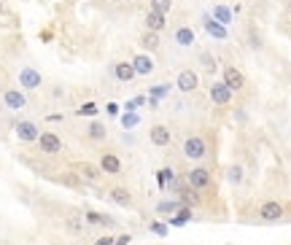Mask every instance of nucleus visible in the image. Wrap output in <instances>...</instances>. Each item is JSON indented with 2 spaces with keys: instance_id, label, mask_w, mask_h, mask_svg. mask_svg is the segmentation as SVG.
I'll use <instances>...</instances> for the list:
<instances>
[{
  "instance_id": "nucleus-12",
  "label": "nucleus",
  "mask_w": 291,
  "mask_h": 245,
  "mask_svg": "<svg viewBox=\"0 0 291 245\" xmlns=\"http://www.w3.org/2000/svg\"><path fill=\"white\" fill-rule=\"evenodd\" d=\"M3 103H5V108H11V111H22L24 105H27V97H24L19 89H8L3 95Z\"/></svg>"
},
{
  "instance_id": "nucleus-22",
  "label": "nucleus",
  "mask_w": 291,
  "mask_h": 245,
  "mask_svg": "<svg viewBox=\"0 0 291 245\" xmlns=\"http://www.w3.org/2000/svg\"><path fill=\"white\" fill-rule=\"evenodd\" d=\"M87 224H103V227H114V218H108L105 213H97V210H89V213H87Z\"/></svg>"
},
{
  "instance_id": "nucleus-25",
  "label": "nucleus",
  "mask_w": 291,
  "mask_h": 245,
  "mask_svg": "<svg viewBox=\"0 0 291 245\" xmlns=\"http://www.w3.org/2000/svg\"><path fill=\"white\" fill-rule=\"evenodd\" d=\"M151 3V11H156V14H170V8H173V0H148Z\"/></svg>"
},
{
  "instance_id": "nucleus-3",
  "label": "nucleus",
  "mask_w": 291,
  "mask_h": 245,
  "mask_svg": "<svg viewBox=\"0 0 291 245\" xmlns=\"http://www.w3.org/2000/svg\"><path fill=\"white\" fill-rule=\"evenodd\" d=\"M38 148H41L43 154H59V151H62V140H59L54 132H41V135H38Z\"/></svg>"
},
{
  "instance_id": "nucleus-21",
  "label": "nucleus",
  "mask_w": 291,
  "mask_h": 245,
  "mask_svg": "<svg viewBox=\"0 0 291 245\" xmlns=\"http://www.w3.org/2000/svg\"><path fill=\"white\" fill-rule=\"evenodd\" d=\"M87 135L92 137V140H103V137L108 135V129H105V124H100V122H92L87 127Z\"/></svg>"
},
{
  "instance_id": "nucleus-4",
  "label": "nucleus",
  "mask_w": 291,
  "mask_h": 245,
  "mask_svg": "<svg viewBox=\"0 0 291 245\" xmlns=\"http://www.w3.org/2000/svg\"><path fill=\"white\" fill-rule=\"evenodd\" d=\"M14 132H16V137L22 143H35L38 140V127H35V122H16L14 124Z\"/></svg>"
},
{
  "instance_id": "nucleus-38",
  "label": "nucleus",
  "mask_w": 291,
  "mask_h": 245,
  "mask_svg": "<svg viewBox=\"0 0 291 245\" xmlns=\"http://www.w3.org/2000/svg\"><path fill=\"white\" fill-rule=\"evenodd\" d=\"M0 16H5V5H3V0H0Z\"/></svg>"
},
{
  "instance_id": "nucleus-14",
  "label": "nucleus",
  "mask_w": 291,
  "mask_h": 245,
  "mask_svg": "<svg viewBox=\"0 0 291 245\" xmlns=\"http://www.w3.org/2000/svg\"><path fill=\"white\" fill-rule=\"evenodd\" d=\"M202 27H205V32H208V35L218 38V41H224V38H227V27H224L221 22H216L213 16H205V19H202Z\"/></svg>"
},
{
  "instance_id": "nucleus-34",
  "label": "nucleus",
  "mask_w": 291,
  "mask_h": 245,
  "mask_svg": "<svg viewBox=\"0 0 291 245\" xmlns=\"http://www.w3.org/2000/svg\"><path fill=\"white\" fill-rule=\"evenodd\" d=\"M202 65H205V70H216V62L210 54H202Z\"/></svg>"
},
{
  "instance_id": "nucleus-35",
  "label": "nucleus",
  "mask_w": 291,
  "mask_h": 245,
  "mask_svg": "<svg viewBox=\"0 0 291 245\" xmlns=\"http://www.w3.org/2000/svg\"><path fill=\"white\" fill-rule=\"evenodd\" d=\"M105 114H108V116H119V105L116 103H108V105H105Z\"/></svg>"
},
{
  "instance_id": "nucleus-18",
  "label": "nucleus",
  "mask_w": 291,
  "mask_h": 245,
  "mask_svg": "<svg viewBox=\"0 0 291 245\" xmlns=\"http://www.w3.org/2000/svg\"><path fill=\"white\" fill-rule=\"evenodd\" d=\"M111 200H114L116 205H122V208H130L132 197H130V191H127V189L116 186V189H111Z\"/></svg>"
},
{
  "instance_id": "nucleus-15",
  "label": "nucleus",
  "mask_w": 291,
  "mask_h": 245,
  "mask_svg": "<svg viewBox=\"0 0 291 245\" xmlns=\"http://www.w3.org/2000/svg\"><path fill=\"white\" fill-rule=\"evenodd\" d=\"M132 68H135V76H151L154 73V62H151L148 54H138L132 59Z\"/></svg>"
},
{
  "instance_id": "nucleus-16",
  "label": "nucleus",
  "mask_w": 291,
  "mask_h": 245,
  "mask_svg": "<svg viewBox=\"0 0 291 245\" xmlns=\"http://www.w3.org/2000/svg\"><path fill=\"white\" fill-rule=\"evenodd\" d=\"M114 76L119 81H132L135 78V68H132V62H116L114 65Z\"/></svg>"
},
{
  "instance_id": "nucleus-11",
  "label": "nucleus",
  "mask_w": 291,
  "mask_h": 245,
  "mask_svg": "<svg viewBox=\"0 0 291 245\" xmlns=\"http://www.w3.org/2000/svg\"><path fill=\"white\" fill-rule=\"evenodd\" d=\"M100 173L119 175V173H122V159H119L116 154H103L100 156Z\"/></svg>"
},
{
  "instance_id": "nucleus-13",
  "label": "nucleus",
  "mask_w": 291,
  "mask_h": 245,
  "mask_svg": "<svg viewBox=\"0 0 291 245\" xmlns=\"http://www.w3.org/2000/svg\"><path fill=\"white\" fill-rule=\"evenodd\" d=\"M259 216L264 221H278V218H283V205L281 202H264L259 208Z\"/></svg>"
},
{
  "instance_id": "nucleus-26",
  "label": "nucleus",
  "mask_w": 291,
  "mask_h": 245,
  "mask_svg": "<svg viewBox=\"0 0 291 245\" xmlns=\"http://www.w3.org/2000/svg\"><path fill=\"white\" fill-rule=\"evenodd\" d=\"M141 124V116L135 114V111H124V116H122V127L124 129H132V127H138Z\"/></svg>"
},
{
  "instance_id": "nucleus-2",
  "label": "nucleus",
  "mask_w": 291,
  "mask_h": 245,
  "mask_svg": "<svg viewBox=\"0 0 291 245\" xmlns=\"http://www.w3.org/2000/svg\"><path fill=\"white\" fill-rule=\"evenodd\" d=\"M186 181H189V186L194 189V191L208 189V186H210V173H208V167H194V170H189Z\"/></svg>"
},
{
  "instance_id": "nucleus-20",
  "label": "nucleus",
  "mask_w": 291,
  "mask_h": 245,
  "mask_svg": "<svg viewBox=\"0 0 291 245\" xmlns=\"http://www.w3.org/2000/svg\"><path fill=\"white\" fill-rule=\"evenodd\" d=\"M186 221H191V208L189 205H181V208H178V216L170 218V227H181V224H186Z\"/></svg>"
},
{
  "instance_id": "nucleus-31",
  "label": "nucleus",
  "mask_w": 291,
  "mask_h": 245,
  "mask_svg": "<svg viewBox=\"0 0 291 245\" xmlns=\"http://www.w3.org/2000/svg\"><path fill=\"white\" fill-rule=\"evenodd\" d=\"M146 103H148V100H146V97H143V95H138V97H132V100H130V103H124V105H122V108H124V111H138V108H143V105H146Z\"/></svg>"
},
{
  "instance_id": "nucleus-10",
  "label": "nucleus",
  "mask_w": 291,
  "mask_h": 245,
  "mask_svg": "<svg viewBox=\"0 0 291 245\" xmlns=\"http://www.w3.org/2000/svg\"><path fill=\"white\" fill-rule=\"evenodd\" d=\"M143 24L148 32H162L164 27H167V16L164 14H156V11H148V14L143 16Z\"/></svg>"
},
{
  "instance_id": "nucleus-9",
  "label": "nucleus",
  "mask_w": 291,
  "mask_h": 245,
  "mask_svg": "<svg viewBox=\"0 0 291 245\" xmlns=\"http://www.w3.org/2000/svg\"><path fill=\"white\" fill-rule=\"evenodd\" d=\"M148 137H151V143L159 145V148H167L170 140H173V137H170V129L164 127V124H154V127L148 129Z\"/></svg>"
},
{
  "instance_id": "nucleus-6",
  "label": "nucleus",
  "mask_w": 291,
  "mask_h": 245,
  "mask_svg": "<svg viewBox=\"0 0 291 245\" xmlns=\"http://www.w3.org/2000/svg\"><path fill=\"white\" fill-rule=\"evenodd\" d=\"M175 87L183 92V95H189V92H194L197 87H200V78H197L194 70H181L175 78Z\"/></svg>"
},
{
  "instance_id": "nucleus-19",
  "label": "nucleus",
  "mask_w": 291,
  "mask_h": 245,
  "mask_svg": "<svg viewBox=\"0 0 291 245\" xmlns=\"http://www.w3.org/2000/svg\"><path fill=\"white\" fill-rule=\"evenodd\" d=\"M178 208H181V202H175V200H162V202H156V213H159V216L178 213Z\"/></svg>"
},
{
  "instance_id": "nucleus-17",
  "label": "nucleus",
  "mask_w": 291,
  "mask_h": 245,
  "mask_svg": "<svg viewBox=\"0 0 291 245\" xmlns=\"http://www.w3.org/2000/svg\"><path fill=\"white\" fill-rule=\"evenodd\" d=\"M175 43L183 46V49H189V46L194 43V30L191 27H178L175 30Z\"/></svg>"
},
{
  "instance_id": "nucleus-24",
  "label": "nucleus",
  "mask_w": 291,
  "mask_h": 245,
  "mask_svg": "<svg viewBox=\"0 0 291 245\" xmlns=\"http://www.w3.org/2000/svg\"><path fill=\"white\" fill-rule=\"evenodd\" d=\"M175 181V175H173V170L170 167H164V170H159V173H156V183H159L162 189H170V183Z\"/></svg>"
},
{
  "instance_id": "nucleus-29",
  "label": "nucleus",
  "mask_w": 291,
  "mask_h": 245,
  "mask_svg": "<svg viewBox=\"0 0 291 245\" xmlns=\"http://www.w3.org/2000/svg\"><path fill=\"white\" fill-rule=\"evenodd\" d=\"M141 43H143L148 51H154L156 46H159V32H146V35L141 38Z\"/></svg>"
},
{
  "instance_id": "nucleus-27",
  "label": "nucleus",
  "mask_w": 291,
  "mask_h": 245,
  "mask_svg": "<svg viewBox=\"0 0 291 245\" xmlns=\"http://www.w3.org/2000/svg\"><path fill=\"white\" fill-rule=\"evenodd\" d=\"M170 95V84H154V87L148 89V97H154V100H162V97Z\"/></svg>"
},
{
  "instance_id": "nucleus-37",
  "label": "nucleus",
  "mask_w": 291,
  "mask_h": 245,
  "mask_svg": "<svg viewBox=\"0 0 291 245\" xmlns=\"http://www.w3.org/2000/svg\"><path fill=\"white\" fill-rule=\"evenodd\" d=\"M95 245H114V237H100Z\"/></svg>"
},
{
  "instance_id": "nucleus-23",
  "label": "nucleus",
  "mask_w": 291,
  "mask_h": 245,
  "mask_svg": "<svg viewBox=\"0 0 291 245\" xmlns=\"http://www.w3.org/2000/svg\"><path fill=\"white\" fill-rule=\"evenodd\" d=\"M213 19H216V22H221L224 27H227V24L232 22V11H229L227 5H216V8H213Z\"/></svg>"
},
{
  "instance_id": "nucleus-36",
  "label": "nucleus",
  "mask_w": 291,
  "mask_h": 245,
  "mask_svg": "<svg viewBox=\"0 0 291 245\" xmlns=\"http://www.w3.org/2000/svg\"><path fill=\"white\" fill-rule=\"evenodd\" d=\"M130 240H132L130 235H119V237H114V245H127Z\"/></svg>"
},
{
  "instance_id": "nucleus-33",
  "label": "nucleus",
  "mask_w": 291,
  "mask_h": 245,
  "mask_svg": "<svg viewBox=\"0 0 291 245\" xmlns=\"http://www.w3.org/2000/svg\"><path fill=\"white\" fill-rule=\"evenodd\" d=\"M151 232H154V235H159V237H167V224L154 221V224H151Z\"/></svg>"
},
{
  "instance_id": "nucleus-1",
  "label": "nucleus",
  "mask_w": 291,
  "mask_h": 245,
  "mask_svg": "<svg viewBox=\"0 0 291 245\" xmlns=\"http://www.w3.org/2000/svg\"><path fill=\"white\" fill-rule=\"evenodd\" d=\"M183 154H186V159H191V162H200V159H205V154H208V143H205L202 137L191 135L183 140Z\"/></svg>"
},
{
  "instance_id": "nucleus-32",
  "label": "nucleus",
  "mask_w": 291,
  "mask_h": 245,
  "mask_svg": "<svg viewBox=\"0 0 291 245\" xmlns=\"http://www.w3.org/2000/svg\"><path fill=\"white\" fill-rule=\"evenodd\" d=\"M78 170H81V175H84V178H89V181H97V175H100V170H95L92 164H81Z\"/></svg>"
},
{
  "instance_id": "nucleus-8",
  "label": "nucleus",
  "mask_w": 291,
  "mask_h": 245,
  "mask_svg": "<svg viewBox=\"0 0 291 245\" xmlns=\"http://www.w3.org/2000/svg\"><path fill=\"white\" fill-rule=\"evenodd\" d=\"M19 84H22L24 89H38L43 84V78L35 68H22L19 70Z\"/></svg>"
},
{
  "instance_id": "nucleus-7",
  "label": "nucleus",
  "mask_w": 291,
  "mask_h": 245,
  "mask_svg": "<svg viewBox=\"0 0 291 245\" xmlns=\"http://www.w3.org/2000/svg\"><path fill=\"white\" fill-rule=\"evenodd\" d=\"M224 84H227L232 92H240L243 87H246V78H243V73L235 68V65H227L224 68Z\"/></svg>"
},
{
  "instance_id": "nucleus-30",
  "label": "nucleus",
  "mask_w": 291,
  "mask_h": 245,
  "mask_svg": "<svg viewBox=\"0 0 291 245\" xmlns=\"http://www.w3.org/2000/svg\"><path fill=\"white\" fill-rule=\"evenodd\" d=\"M227 178H229V183H235V186H237V183L243 181V167H240V164H232V167L227 170Z\"/></svg>"
},
{
  "instance_id": "nucleus-5",
  "label": "nucleus",
  "mask_w": 291,
  "mask_h": 245,
  "mask_svg": "<svg viewBox=\"0 0 291 245\" xmlns=\"http://www.w3.org/2000/svg\"><path fill=\"white\" fill-rule=\"evenodd\" d=\"M232 95H235V92L229 89L224 81L210 84V100H213L216 105H229V103H232Z\"/></svg>"
},
{
  "instance_id": "nucleus-28",
  "label": "nucleus",
  "mask_w": 291,
  "mask_h": 245,
  "mask_svg": "<svg viewBox=\"0 0 291 245\" xmlns=\"http://www.w3.org/2000/svg\"><path fill=\"white\" fill-rule=\"evenodd\" d=\"M100 114V105L97 103H84L81 108H76V116H97Z\"/></svg>"
}]
</instances>
